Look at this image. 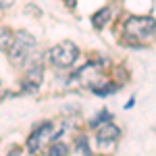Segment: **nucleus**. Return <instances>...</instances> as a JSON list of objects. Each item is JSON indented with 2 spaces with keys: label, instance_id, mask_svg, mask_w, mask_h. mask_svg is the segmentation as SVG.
<instances>
[{
  "label": "nucleus",
  "instance_id": "nucleus-8",
  "mask_svg": "<svg viewBox=\"0 0 156 156\" xmlns=\"http://www.w3.org/2000/svg\"><path fill=\"white\" fill-rule=\"evenodd\" d=\"M110 17H112V9H110V6H102L98 12L92 15V25H94L96 29H102V27L110 21Z\"/></svg>",
  "mask_w": 156,
  "mask_h": 156
},
{
  "label": "nucleus",
  "instance_id": "nucleus-9",
  "mask_svg": "<svg viewBox=\"0 0 156 156\" xmlns=\"http://www.w3.org/2000/svg\"><path fill=\"white\" fill-rule=\"evenodd\" d=\"M67 154H69V146L65 142H58V140L50 146V150H48V156H67Z\"/></svg>",
  "mask_w": 156,
  "mask_h": 156
},
{
  "label": "nucleus",
  "instance_id": "nucleus-1",
  "mask_svg": "<svg viewBox=\"0 0 156 156\" xmlns=\"http://www.w3.org/2000/svg\"><path fill=\"white\" fill-rule=\"evenodd\" d=\"M152 36H156V21L152 17L133 15L129 19H125V23H123V42H127L129 46L146 42Z\"/></svg>",
  "mask_w": 156,
  "mask_h": 156
},
{
  "label": "nucleus",
  "instance_id": "nucleus-13",
  "mask_svg": "<svg viewBox=\"0 0 156 156\" xmlns=\"http://www.w3.org/2000/svg\"><path fill=\"white\" fill-rule=\"evenodd\" d=\"M17 154H19V150H12L11 154H6V156H17Z\"/></svg>",
  "mask_w": 156,
  "mask_h": 156
},
{
  "label": "nucleus",
  "instance_id": "nucleus-4",
  "mask_svg": "<svg viewBox=\"0 0 156 156\" xmlns=\"http://www.w3.org/2000/svg\"><path fill=\"white\" fill-rule=\"evenodd\" d=\"M102 81V71H100V65L98 62H87L85 67H81L77 73H73L71 75V81L69 83H83V85H90V87H94Z\"/></svg>",
  "mask_w": 156,
  "mask_h": 156
},
{
  "label": "nucleus",
  "instance_id": "nucleus-12",
  "mask_svg": "<svg viewBox=\"0 0 156 156\" xmlns=\"http://www.w3.org/2000/svg\"><path fill=\"white\" fill-rule=\"evenodd\" d=\"M12 2H15V0H2V11H6V9L11 6Z\"/></svg>",
  "mask_w": 156,
  "mask_h": 156
},
{
  "label": "nucleus",
  "instance_id": "nucleus-5",
  "mask_svg": "<svg viewBox=\"0 0 156 156\" xmlns=\"http://www.w3.org/2000/svg\"><path fill=\"white\" fill-rule=\"evenodd\" d=\"M52 137H54V125L46 121V123L37 125L36 129L31 131V135L27 137V150H29L31 154H36L37 150H40L44 144H48Z\"/></svg>",
  "mask_w": 156,
  "mask_h": 156
},
{
  "label": "nucleus",
  "instance_id": "nucleus-11",
  "mask_svg": "<svg viewBox=\"0 0 156 156\" xmlns=\"http://www.w3.org/2000/svg\"><path fill=\"white\" fill-rule=\"evenodd\" d=\"M108 121H110V112H108V110H102L94 121H90V127H96L98 129L100 125H104V123H108Z\"/></svg>",
  "mask_w": 156,
  "mask_h": 156
},
{
  "label": "nucleus",
  "instance_id": "nucleus-7",
  "mask_svg": "<svg viewBox=\"0 0 156 156\" xmlns=\"http://www.w3.org/2000/svg\"><path fill=\"white\" fill-rule=\"evenodd\" d=\"M42 73H44V69H42L40 65H34V67H29V69L25 71V79H23V83H21L25 92L36 94L40 83H42Z\"/></svg>",
  "mask_w": 156,
  "mask_h": 156
},
{
  "label": "nucleus",
  "instance_id": "nucleus-3",
  "mask_svg": "<svg viewBox=\"0 0 156 156\" xmlns=\"http://www.w3.org/2000/svg\"><path fill=\"white\" fill-rule=\"evenodd\" d=\"M79 56V48L69 42V40H65V42H60L56 44L54 48L48 52V58L52 62V67H56V69H69L75 65V60Z\"/></svg>",
  "mask_w": 156,
  "mask_h": 156
},
{
  "label": "nucleus",
  "instance_id": "nucleus-10",
  "mask_svg": "<svg viewBox=\"0 0 156 156\" xmlns=\"http://www.w3.org/2000/svg\"><path fill=\"white\" fill-rule=\"evenodd\" d=\"M12 42H15V34H11V29L4 25V27H2V50L9 52V48L12 46Z\"/></svg>",
  "mask_w": 156,
  "mask_h": 156
},
{
  "label": "nucleus",
  "instance_id": "nucleus-2",
  "mask_svg": "<svg viewBox=\"0 0 156 156\" xmlns=\"http://www.w3.org/2000/svg\"><path fill=\"white\" fill-rule=\"evenodd\" d=\"M36 37L31 36L29 31H25V29H19V31H15V42H12V46L9 48V56L15 65H19V62H23V60H29L34 56V52H36Z\"/></svg>",
  "mask_w": 156,
  "mask_h": 156
},
{
  "label": "nucleus",
  "instance_id": "nucleus-6",
  "mask_svg": "<svg viewBox=\"0 0 156 156\" xmlns=\"http://www.w3.org/2000/svg\"><path fill=\"white\" fill-rule=\"evenodd\" d=\"M121 135V129L115 125V123H104V125H100L96 131V142L100 148H106V146H110L112 142H117Z\"/></svg>",
  "mask_w": 156,
  "mask_h": 156
}]
</instances>
